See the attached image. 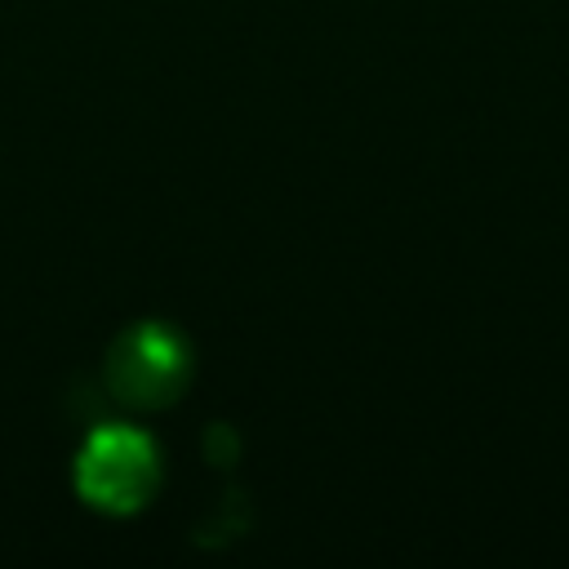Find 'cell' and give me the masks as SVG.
Masks as SVG:
<instances>
[{
  "mask_svg": "<svg viewBox=\"0 0 569 569\" xmlns=\"http://www.w3.org/2000/svg\"><path fill=\"white\" fill-rule=\"evenodd\" d=\"M187 373H191V351L182 333H173L160 320L124 329L107 351L111 396L138 409H164L169 400H178L187 387Z\"/></svg>",
  "mask_w": 569,
  "mask_h": 569,
  "instance_id": "7a4b0ae2",
  "label": "cell"
},
{
  "mask_svg": "<svg viewBox=\"0 0 569 569\" xmlns=\"http://www.w3.org/2000/svg\"><path fill=\"white\" fill-rule=\"evenodd\" d=\"M76 489L89 507L107 516L138 511L160 485V453L156 440L129 422H102L76 453Z\"/></svg>",
  "mask_w": 569,
  "mask_h": 569,
  "instance_id": "6da1fadb",
  "label": "cell"
}]
</instances>
